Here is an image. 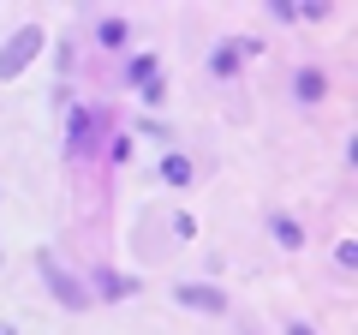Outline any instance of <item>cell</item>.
I'll list each match as a JSON object with an SVG mask.
<instances>
[{"label": "cell", "instance_id": "cell-13", "mask_svg": "<svg viewBox=\"0 0 358 335\" xmlns=\"http://www.w3.org/2000/svg\"><path fill=\"white\" fill-rule=\"evenodd\" d=\"M0 335H18V329H13V323H6V317H0Z\"/></svg>", "mask_w": 358, "mask_h": 335}, {"label": "cell", "instance_id": "cell-7", "mask_svg": "<svg viewBox=\"0 0 358 335\" xmlns=\"http://www.w3.org/2000/svg\"><path fill=\"white\" fill-rule=\"evenodd\" d=\"M162 180H167V186H192V162H185V156L173 150V156L162 162Z\"/></svg>", "mask_w": 358, "mask_h": 335}, {"label": "cell", "instance_id": "cell-10", "mask_svg": "<svg viewBox=\"0 0 358 335\" xmlns=\"http://www.w3.org/2000/svg\"><path fill=\"white\" fill-rule=\"evenodd\" d=\"M102 42H108V48H120V42H126V25H120V18H108V25H102Z\"/></svg>", "mask_w": 358, "mask_h": 335}, {"label": "cell", "instance_id": "cell-8", "mask_svg": "<svg viewBox=\"0 0 358 335\" xmlns=\"http://www.w3.org/2000/svg\"><path fill=\"white\" fill-rule=\"evenodd\" d=\"M268 228H275V240H281L287 252H299V245H305V233H299V221H293V216H275Z\"/></svg>", "mask_w": 358, "mask_h": 335}, {"label": "cell", "instance_id": "cell-3", "mask_svg": "<svg viewBox=\"0 0 358 335\" xmlns=\"http://www.w3.org/2000/svg\"><path fill=\"white\" fill-rule=\"evenodd\" d=\"M173 299L192 306V311H227V294H221V287H203V282H179Z\"/></svg>", "mask_w": 358, "mask_h": 335}, {"label": "cell", "instance_id": "cell-12", "mask_svg": "<svg viewBox=\"0 0 358 335\" xmlns=\"http://www.w3.org/2000/svg\"><path fill=\"white\" fill-rule=\"evenodd\" d=\"M287 335H317V329H310V323H287Z\"/></svg>", "mask_w": 358, "mask_h": 335}, {"label": "cell", "instance_id": "cell-6", "mask_svg": "<svg viewBox=\"0 0 358 335\" xmlns=\"http://www.w3.org/2000/svg\"><path fill=\"white\" fill-rule=\"evenodd\" d=\"M96 287H102V299H131L138 294V282H126V275H114V270L96 275Z\"/></svg>", "mask_w": 358, "mask_h": 335}, {"label": "cell", "instance_id": "cell-5", "mask_svg": "<svg viewBox=\"0 0 358 335\" xmlns=\"http://www.w3.org/2000/svg\"><path fill=\"white\" fill-rule=\"evenodd\" d=\"M322 96H329V78H322L317 66H305V72H299V102H322Z\"/></svg>", "mask_w": 358, "mask_h": 335}, {"label": "cell", "instance_id": "cell-11", "mask_svg": "<svg viewBox=\"0 0 358 335\" xmlns=\"http://www.w3.org/2000/svg\"><path fill=\"white\" fill-rule=\"evenodd\" d=\"M131 78H138V84H150V78H155V60H150V54H138V60H131Z\"/></svg>", "mask_w": 358, "mask_h": 335}, {"label": "cell", "instance_id": "cell-9", "mask_svg": "<svg viewBox=\"0 0 358 335\" xmlns=\"http://www.w3.org/2000/svg\"><path fill=\"white\" fill-rule=\"evenodd\" d=\"M209 66H215L221 78H233V72H239V54H233V48H215V54H209Z\"/></svg>", "mask_w": 358, "mask_h": 335}, {"label": "cell", "instance_id": "cell-4", "mask_svg": "<svg viewBox=\"0 0 358 335\" xmlns=\"http://www.w3.org/2000/svg\"><path fill=\"white\" fill-rule=\"evenodd\" d=\"M96 150V114H72V156Z\"/></svg>", "mask_w": 358, "mask_h": 335}, {"label": "cell", "instance_id": "cell-2", "mask_svg": "<svg viewBox=\"0 0 358 335\" xmlns=\"http://www.w3.org/2000/svg\"><path fill=\"white\" fill-rule=\"evenodd\" d=\"M36 270L48 275V287H54V299H60V306H72V311H84V306H90V287H84V282H72V275L60 270V258H54V252H42Z\"/></svg>", "mask_w": 358, "mask_h": 335}, {"label": "cell", "instance_id": "cell-1", "mask_svg": "<svg viewBox=\"0 0 358 335\" xmlns=\"http://www.w3.org/2000/svg\"><path fill=\"white\" fill-rule=\"evenodd\" d=\"M42 48H48V42H42V30H36V25L13 30V36H6V48H0V78H18V72H24V66L36 60Z\"/></svg>", "mask_w": 358, "mask_h": 335}]
</instances>
